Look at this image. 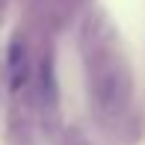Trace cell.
<instances>
[{"instance_id": "6da1fadb", "label": "cell", "mask_w": 145, "mask_h": 145, "mask_svg": "<svg viewBox=\"0 0 145 145\" xmlns=\"http://www.w3.org/2000/svg\"><path fill=\"white\" fill-rule=\"evenodd\" d=\"M86 62H89V92L101 107V113L107 116L124 113L130 101V74L124 59L92 33V39L86 42Z\"/></svg>"}, {"instance_id": "7a4b0ae2", "label": "cell", "mask_w": 145, "mask_h": 145, "mask_svg": "<svg viewBox=\"0 0 145 145\" xmlns=\"http://www.w3.org/2000/svg\"><path fill=\"white\" fill-rule=\"evenodd\" d=\"M9 71H12V83L15 86L24 83V77H27V54H24L21 42H15L9 50Z\"/></svg>"}, {"instance_id": "3957f363", "label": "cell", "mask_w": 145, "mask_h": 145, "mask_svg": "<svg viewBox=\"0 0 145 145\" xmlns=\"http://www.w3.org/2000/svg\"><path fill=\"white\" fill-rule=\"evenodd\" d=\"M65 145H86L77 133H65Z\"/></svg>"}]
</instances>
